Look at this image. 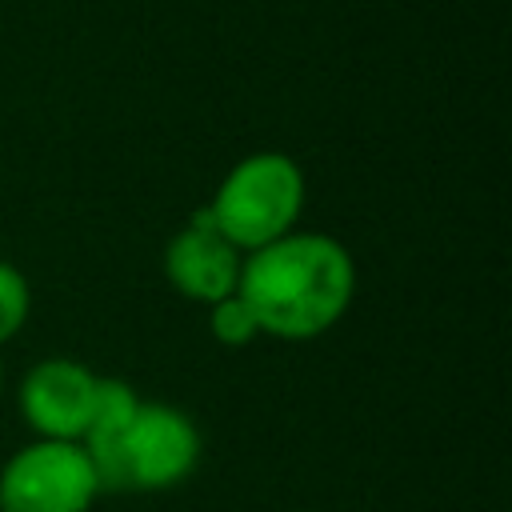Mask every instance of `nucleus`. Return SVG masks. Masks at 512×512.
Masks as SVG:
<instances>
[{
    "mask_svg": "<svg viewBox=\"0 0 512 512\" xmlns=\"http://www.w3.org/2000/svg\"><path fill=\"white\" fill-rule=\"evenodd\" d=\"M352 256L320 232H288L240 260L236 296L252 308L260 332L308 340L332 328L352 304Z\"/></svg>",
    "mask_w": 512,
    "mask_h": 512,
    "instance_id": "f257e3e1",
    "label": "nucleus"
},
{
    "mask_svg": "<svg viewBox=\"0 0 512 512\" xmlns=\"http://www.w3.org/2000/svg\"><path fill=\"white\" fill-rule=\"evenodd\" d=\"M300 208H304V172L296 168V160L284 152H256L244 156L224 176V184L208 204V216L232 248L256 252L288 236Z\"/></svg>",
    "mask_w": 512,
    "mask_h": 512,
    "instance_id": "f03ea898",
    "label": "nucleus"
},
{
    "mask_svg": "<svg viewBox=\"0 0 512 512\" xmlns=\"http://www.w3.org/2000/svg\"><path fill=\"white\" fill-rule=\"evenodd\" d=\"M88 456V452H84ZM200 436L192 420L168 404H144L112 448L88 456L100 488H168L196 468Z\"/></svg>",
    "mask_w": 512,
    "mask_h": 512,
    "instance_id": "7ed1b4c3",
    "label": "nucleus"
},
{
    "mask_svg": "<svg viewBox=\"0 0 512 512\" xmlns=\"http://www.w3.org/2000/svg\"><path fill=\"white\" fill-rule=\"evenodd\" d=\"M96 492V472L76 440L28 444L0 476L4 512H84Z\"/></svg>",
    "mask_w": 512,
    "mask_h": 512,
    "instance_id": "20e7f679",
    "label": "nucleus"
},
{
    "mask_svg": "<svg viewBox=\"0 0 512 512\" xmlns=\"http://www.w3.org/2000/svg\"><path fill=\"white\" fill-rule=\"evenodd\" d=\"M96 404V376L72 360H44L20 384L24 420L44 440H80Z\"/></svg>",
    "mask_w": 512,
    "mask_h": 512,
    "instance_id": "39448f33",
    "label": "nucleus"
},
{
    "mask_svg": "<svg viewBox=\"0 0 512 512\" xmlns=\"http://www.w3.org/2000/svg\"><path fill=\"white\" fill-rule=\"evenodd\" d=\"M164 272H168V280L176 284L180 296L216 304V300H224V296L236 292V280H240V248H232L220 236V228L212 224L208 208H200L176 232V240L168 244Z\"/></svg>",
    "mask_w": 512,
    "mask_h": 512,
    "instance_id": "423d86ee",
    "label": "nucleus"
},
{
    "mask_svg": "<svg viewBox=\"0 0 512 512\" xmlns=\"http://www.w3.org/2000/svg\"><path fill=\"white\" fill-rule=\"evenodd\" d=\"M208 324H212V336H216L220 344H236V348H240V344H248V340L260 332V324H256V316H252V308H248L236 292L212 304Z\"/></svg>",
    "mask_w": 512,
    "mask_h": 512,
    "instance_id": "0eeeda50",
    "label": "nucleus"
},
{
    "mask_svg": "<svg viewBox=\"0 0 512 512\" xmlns=\"http://www.w3.org/2000/svg\"><path fill=\"white\" fill-rule=\"evenodd\" d=\"M24 316H28V284L12 264L0 260V344L16 336Z\"/></svg>",
    "mask_w": 512,
    "mask_h": 512,
    "instance_id": "6e6552de",
    "label": "nucleus"
}]
</instances>
